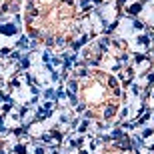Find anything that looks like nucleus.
Returning a JSON list of instances; mask_svg holds the SVG:
<instances>
[{
  "label": "nucleus",
  "instance_id": "f257e3e1",
  "mask_svg": "<svg viewBox=\"0 0 154 154\" xmlns=\"http://www.w3.org/2000/svg\"><path fill=\"white\" fill-rule=\"evenodd\" d=\"M22 26L30 38L50 48L74 46L78 40L80 10L74 0H62L52 6L32 8L22 4Z\"/></svg>",
  "mask_w": 154,
  "mask_h": 154
},
{
  "label": "nucleus",
  "instance_id": "f03ea898",
  "mask_svg": "<svg viewBox=\"0 0 154 154\" xmlns=\"http://www.w3.org/2000/svg\"><path fill=\"white\" fill-rule=\"evenodd\" d=\"M74 94L82 104L84 114L100 126L114 122L122 108L120 78L100 68H88L86 72H80Z\"/></svg>",
  "mask_w": 154,
  "mask_h": 154
},
{
  "label": "nucleus",
  "instance_id": "7ed1b4c3",
  "mask_svg": "<svg viewBox=\"0 0 154 154\" xmlns=\"http://www.w3.org/2000/svg\"><path fill=\"white\" fill-rule=\"evenodd\" d=\"M114 38H118L126 46V50L130 54H146L152 48V34L150 28L140 24L134 18H126L120 24H116Z\"/></svg>",
  "mask_w": 154,
  "mask_h": 154
},
{
  "label": "nucleus",
  "instance_id": "20e7f679",
  "mask_svg": "<svg viewBox=\"0 0 154 154\" xmlns=\"http://www.w3.org/2000/svg\"><path fill=\"white\" fill-rule=\"evenodd\" d=\"M98 154H136V152H132L130 148H124V146H120V144L108 142V144H104L102 148H100Z\"/></svg>",
  "mask_w": 154,
  "mask_h": 154
},
{
  "label": "nucleus",
  "instance_id": "39448f33",
  "mask_svg": "<svg viewBox=\"0 0 154 154\" xmlns=\"http://www.w3.org/2000/svg\"><path fill=\"white\" fill-rule=\"evenodd\" d=\"M56 2H62V0H24V4L32 6V8H44V6H52Z\"/></svg>",
  "mask_w": 154,
  "mask_h": 154
},
{
  "label": "nucleus",
  "instance_id": "423d86ee",
  "mask_svg": "<svg viewBox=\"0 0 154 154\" xmlns=\"http://www.w3.org/2000/svg\"><path fill=\"white\" fill-rule=\"evenodd\" d=\"M10 14V2L8 0H0V16Z\"/></svg>",
  "mask_w": 154,
  "mask_h": 154
},
{
  "label": "nucleus",
  "instance_id": "0eeeda50",
  "mask_svg": "<svg viewBox=\"0 0 154 154\" xmlns=\"http://www.w3.org/2000/svg\"><path fill=\"white\" fill-rule=\"evenodd\" d=\"M0 154H6V142L0 138Z\"/></svg>",
  "mask_w": 154,
  "mask_h": 154
},
{
  "label": "nucleus",
  "instance_id": "6e6552de",
  "mask_svg": "<svg viewBox=\"0 0 154 154\" xmlns=\"http://www.w3.org/2000/svg\"><path fill=\"white\" fill-rule=\"evenodd\" d=\"M148 104H150V106H154V88H152V92H150V100H148Z\"/></svg>",
  "mask_w": 154,
  "mask_h": 154
}]
</instances>
